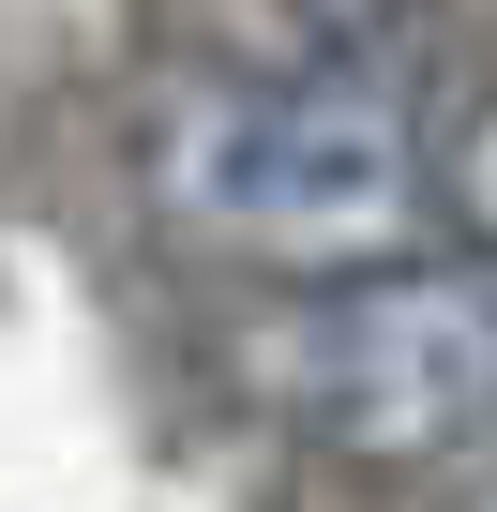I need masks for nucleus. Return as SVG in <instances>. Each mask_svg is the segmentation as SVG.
Wrapping results in <instances>:
<instances>
[{"instance_id": "f257e3e1", "label": "nucleus", "mask_w": 497, "mask_h": 512, "mask_svg": "<svg viewBox=\"0 0 497 512\" xmlns=\"http://www.w3.org/2000/svg\"><path fill=\"white\" fill-rule=\"evenodd\" d=\"M181 226L241 256H392L422 226V136L377 76H272V91H181L151 136Z\"/></svg>"}, {"instance_id": "f03ea898", "label": "nucleus", "mask_w": 497, "mask_h": 512, "mask_svg": "<svg viewBox=\"0 0 497 512\" xmlns=\"http://www.w3.org/2000/svg\"><path fill=\"white\" fill-rule=\"evenodd\" d=\"M272 392L317 452L362 467L497 437V272L482 256H347V287H317L272 332Z\"/></svg>"}, {"instance_id": "7ed1b4c3", "label": "nucleus", "mask_w": 497, "mask_h": 512, "mask_svg": "<svg viewBox=\"0 0 497 512\" xmlns=\"http://www.w3.org/2000/svg\"><path fill=\"white\" fill-rule=\"evenodd\" d=\"M452 196H467V226L497 241V121H467V151H452Z\"/></svg>"}, {"instance_id": "20e7f679", "label": "nucleus", "mask_w": 497, "mask_h": 512, "mask_svg": "<svg viewBox=\"0 0 497 512\" xmlns=\"http://www.w3.org/2000/svg\"><path fill=\"white\" fill-rule=\"evenodd\" d=\"M302 16H317V31H377V16H392V0H302Z\"/></svg>"}]
</instances>
